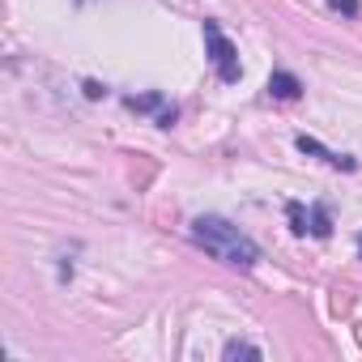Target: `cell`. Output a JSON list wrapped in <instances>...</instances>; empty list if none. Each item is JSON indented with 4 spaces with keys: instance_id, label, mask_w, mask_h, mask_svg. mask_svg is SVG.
Masks as SVG:
<instances>
[{
    "instance_id": "obj_2",
    "label": "cell",
    "mask_w": 362,
    "mask_h": 362,
    "mask_svg": "<svg viewBox=\"0 0 362 362\" xmlns=\"http://www.w3.org/2000/svg\"><path fill=\"white\" fill-rule=\"evenodd\" d=\"M205 47H209V60H214L218 77H222L226 86H235V81L243 77V64H239V52H235V43L222 35V26H218V22H205Z\"/></svg>"
},
{
    "instance_id": "obj_5",
    "label": "cell",
    "mask_w": 362,
    "mask_h": 362,
    "mask_svg": "<svg viewBox=\"0 0 362 362\" xmlns=\"http://www.w3.org/2000/svg\"><path fill=\"white\" fill-rule=\"evenodd\" d=\"M307 235H315V239H328L332 235V218H328V209L315 201L311 205V214H307Z\"/></svg>"
},
{
    "instance_id": "obj_11",
    "label": "cell",
    "mask_w": 362,
    "mask_h": 362,
    "mask_svg": "<svg viewBox=\"0 0 362 362\" xmlns=\"http://www.w3.org/2000/svg\"><path fill=\"white\" fill-rule=\"evenodd\" d=\"M358 252H362V235H358Z\"/></svg>"
},
{
    "instance_id": "obj_8",
    "label": "cell",
    "mask_w": 362,
    "mask_h": 362,
    "mask_svg": "<svg viewBox=\"0 0 362 362\" xmlns=\"http://www.w3.org/2000/svg\"><path fill=\"white\" fill-rule=\"evenodd\" d=\"M286 214H290V230H294V235H307V209H303L298 201H290Z\"/></svg>"
},
{
    "instance_id": "obj_6",
    "label": "cell",
    "mask_w": 362,
    "mask_h": 362,
    "mask_svg": "<svg viewBox=\"0 0 362 362\" xmlns=\"http://www.w3.org/2000/svg\"><path fill=\"white\" fill-rule=\"evenodd\" d=\"M222 358H226V362H235V358H252V362H256V358H260V345H252V341H226V345H222Z\"/></svg>"
},
{
    "instance_id": "obj_10",
    "label": "cell",
    "mask_w": 362,
    "mask_h": 362,
    "mask_svg": "<svg viewBox=\"0 0 362 362\" xmlns=\"http://www.w3.org/2000/svg\"><path fill=\"white\" fill-rule=\"evenodd\" d=\"M107 94V86H98V81H86V98H103Z\"/></svg>"
},
{
    "instance_id": "obj_9",
    "label": "cell",
    "mask_w": 362,
    "mask_h": 362,
    "mask_svg": "<svg viewBox=\"0 0 362 362\" xmlns=\"http://www.w3.org/2000/svg\"><path fill=\"white\" fill-rule=\"evenodd\" d=\"M328 9H332V13H345V18H358V13H362L358 0H328Z\"/></svg>"
},
{
    "instance_id": "obj_3",
    "label": "cell",
    "mask_w": 362,
    "mask_h": 362,
    "mask_svg": "<svg viewBox=\"0 0 362 362\" xmlns=\"http://www.w3.org/2000/svg\"><path fill=\"white\" fill-rule=\"evenodd\" d=\"M294 145H298L303 153H311V158H320V162H328L332 170H358V162H354L349 153H332V149H324V145H320L315 136H307V132H303V136H298Z\"/></svg>"
},
{
    "instance_id": "obj_7",
    "label": "cell",
    "mask_w": 362,
    "mask_h": 362,
    "mask_svg": "<svg viewBox=\"0 0 362 362\" xmlns=\"http://www.w3.org/2000/svg\"><path fill=\"white\" fill-rule=\"evenodd\" d=\"M128 107H132V111H158V115L166 111V107H162V94H141V98L132 94V98H128Z\"/></svg>"
},
{
    "instance_id": "obj_4",
    "label": "cell",
    "mask_w": 362,
    "mask_h": 362,
    "mask_svg": "<svg viewBox=\"0 0 362 362\" xmlns=\"http://www.w3.org/2000/svg\"><path fill=\"white\" fill-rule=\"evenodd\" d=\"M298 94H303V81H298L294 73L277 69V73L269 77V98H277V103H294Z\"/></svg>"
},
{
    "instance_id": "obj_1",
    "label": "cell",
    "mask_w": 362,
    "mask_h": 362,
    "mask_svg": "<svg viewBox=\"0 0 362 362\" xmlns=\"http://www.w3.org/2000/svg\"><path fill=\"white\" fill-rule=\"evenodd\" d=\"M188 235H192V243H197L205 256H214V260H222V264H230V269H252V264L260 260L256 239H247L235 222H226V218H218V214L197 218V222L188 226Z\"/></svg>"
}]
</instances>
